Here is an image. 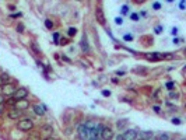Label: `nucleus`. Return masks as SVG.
I'll use <instances>...</instances> for the list:
<instances>
[{"label":"nucleus","mask_w":186,"mask_h":140,"mask_svg":"<svg viewBox=\"0 0 186 140\" xmlns=\"http://www.w3.org/2000/svg\"><path fill=\"white\" fill-rule=\"evenodd\" d=\"M67 34H69V36H74L77 34V30L74 27H70L69 28V31H67Z\"/></svg>","instance_id":"obj_18"},{"label":"nucleus","mask_w":186,"mask_h":140,"mask_svg":"<svg viewBox=\"0 0 186 140\" xmlns=\"http://www.w3.org/2000/svg\"><path fill=\"white\" fill-rule=\"evenodd\" d=\"M14 100L16 101H20V100H25L27 97H28V90L25 88V87H20V88H17L16 90V92H14Z\"/></svg>","instance_id":"obj_3"},{"label":"nucleus","mask_w":186,"mask_h":140,"mask_svg":"<svg viewBox=\"0 0 186 140\" xmlns=\"http://www.w3.org/2000/svg\"><path fill=\"white\" fill-rule=\"evenodd\" d=\"M0 88H2V95H6V97H11V95H14V92H16V87L13 86V84H3V86L0 87Z\"/></svg>","instance_id":"obj_2"},{"label":"nucleus","mask_w":186,"mask_h":140,"mask_svg":"<svg viewBox=\"0 0 186 140\" xmlns=\"http://www.w3.org/2000/svg\"><path fill=\"white\" fill-rule=\"evenodd\" d=\"M21 115H23V111H20V109L13 108V109H10L9 111V118L10 119H18Z\"/></svg>","instance_id":"obj_9"},{"label":"nucleus","mask_w":186,"mask_h":140,"mask_svg":"<svg viewBox=\"0 0 186 140\" xmlns=\"http://www.w3.org/2000/svg\"><path fill=\"white\" fill-rule=\"evenodd\" d=\"M45 27L48 28V30H52V28H53V22H52L51 20H46V21H45Z\"/></svg>","instance_id":"obj_21"},{"label":"nucleus","mask_w":186,"mask_h":140,"mask_svg":"<svg viewBox=\"0 0 186 140\" xmlns=\"http://www.w3.org/2000/svg\"><path fill=\"white\" fill-rule=\"evenodd\" d=\"M123 140H137V132L136 130H127L126 133L122 134Z\"/></svg>","instance_id":"obj_8"},{"label":"nucleus","mask_w":186,"mask_h":140,"mask_svg":"<svg viewBox=\"0 0 186 140\" xmlns=\"http://www.w3.org/2000/svg\"><path fill=\"white\" fill-rule=\"evenodd\" d=\"M152 7H154V10H160V8H161V4H160L158 2H155L154 4H152Z\"/></svg>","instance_id":"obj_27"},{"label":"nucleus","mask_w":186,"mask_h":140,"mask_svg":"<svg viewBox=\"0 0 186 140\" xmlns=\"http://www.w3.org/2000/svg\"><path fill=\"white\" fill-rule=\"evenodd\" d=\"M169 98H172V100H178V98H179V92L171 91V92H169Z\"/></svg>","instance_id":"obj_20"},{"label":"nucleus","mask_w":186,"mask_h":140,"mask_svg":"<svg viewBox=\"0 0 186 140\" xmlns=\"http://www.w3.org/2000/svg\"><path fill=\"white\" fill-rule=\"evenodd\" d=\"M81 48H83V50H84V52H88V50H90V48H88V44H87V39H83L81 41Z\"/></svg>","instance_id":"obj_17"},{"label":"nucleus","mask_w":186,"mask_h":140,"mask_svg":"<svg viewBox=\"0 0 186 140\" xmlns=\"http://www.w3.org/2000/svg\"><path fill=\"white\" fill-rule=\"evenodd\" d=\"M95 17H97V21L99 22L101 25H105V14H104V10H102L101 6L95 8Z\"/></svg>","instance_id":"obj_6"},{"label":"nucleus","mask_w":186,"mask_h":140,"mask_svg":"<svg viewBox=\"0 0 186 140\" xmlns=\"http://www.w3.org/2000/svg\"><path fill=\"white\" fill-rule=\"evenodd\" d=\"M171 34H172V35H176V34H178V28H172Z\"/></svg>","instance_id":"obj_33"},{"label":"nucleus","mask_w":186,"mask_h":140,"mask_svg":"<svg viewBox=\"0 0 186 140\" xmlns=\"http://www.w3.org/2000/svg\"><path fill=\"white\" fill-rule=\"evenodd\" d=\"M43 140H56V139H52V137H45Z\"/></svg>","instance_id":"obj_41"},{"label":"nucleus","mask_w":186,"mask_h":140,"mask_svg":"<svg viewBox=\"0 0 186 140\" xmlns=\"http://www.w3.org/2000/svg\"><path fill=\"white\" fill-rule=\"evenodd\" d=\"M18 129L23 132H29L32 130V128H34V122H32V119H29V118H24V119H21L20 122L17 123Z\"/></svg>","instance_id":"obj_1"},{"label":"nucleus","mask_w":186,"mask_h":140,"mask_svg":"<svg viewBox=\"0 0 186 140\" xmlns=\"http://www.w3.org/2000/svg\"><path fill=\"white\" fill-rule=\"evenodd\" d=\"M16 102H17V101L14 100V97H10V98H7V100H4V105L14 106V105H16Z\"/></svg>","instance_id":"obj_14"},{"label":"nucleus","mask_w":186,"mask_h":140,"mask_svg":"<svg viewBox=\"0 0 186 140\" xmlns=\"http://www.w3.org/2000/svg\"><path fill=\"white\" fill-rule=\"evenodd\" d=\"M116 140H123V136H122V134H119V136L116 137Z\"/></svg>","instance_id":"obj_40"},{"label":"nucleus","mask_w":186,"mask_h":140,"mask_svg":"<svg viewBox=\"0 0 186 140\" xmlns=\"http://www.w3.org/2000/svg\"><path fill=\"white\" fill-rule=\"evenodd\" d=\"M172 123H174V125H180V119H178V118H174V119H172Z\"/></svg>","instance_id":"obj_30"},{"label":"nucleus","mask_w":186,"mask_h":140,"mask_svg":"<svg viewBox=\"0 0 186 140\" xmlns=\"http://www.w3.org/2000/svg\"><path fill=\"white\" fill-rule=\"evenodd\" d=\"M137 140H144V139H141V137H140V139H137Z\"/></svg>","instance_id":"obj_43"},{"label":"nucleus","mask_w":186,"mask_h":140,"mask_svg":"<svg viewBox=\"0 0 186 140\" xmlns=\"http://www.w3.org/2000/svg\"><path fill=\"white\" fill-rule=\"evenodd\" d=\"M161 31H162V27H157V28H155V34H161Z\"/></svg>","instance_id":"obj_35"},{"label":"nucleus","mask_w":186,"mask_h":140,"mask_svg":"<svg viewBox=\"0 0 186 140\" xmlns=\"http://www.w3.org/2000/svg\"><path fill=\"white\" fill-rule=\"evenodd\" d=\"M115 22H116V24H118V25H120L122 22H123V18H122V17H118V18L115 20Z\"/></svg>","instance_id":"obj_29"},{"label":"nucleus","mask_w":186,"mask_h":140,"mask_svg":"<svg viewBox=\"0 0 186 140\" xmlns=\"http://www.w3.org/2000/svg\"><path fill=\"white\" fill-rule=\"evenodd\" d=\"M57 44H59V45H67L69 44V39L67 38H63V36H62V38H59Z\"/></svg>","instance_id":"obj_19"},{"label":"nucleus","mask_w":186,"mask_h":140,"mask_svg":"<svg viewBox=\"0 0 186 140\" xmlns=\"http://www.w3.org/2000/svg\"><path fill=\"white\" fill-rule=\"evenodd\" d=\"M32 49H34L37 53H39V49H38V46H37V45H35V44H32Z\"/></svg>","instance_id":"obj_34"},{"label":"nucleus","mask_w":186,"mask_h":140,"mask_svg":"<svg viewBox=\"0 0 186 140\" xmlns=\"http://www.w3.org/2000/svg\"><path fill=\"white\" fill-rule=\"evenodd\" d=\"M99 136H101L102 140H112L113 139V130L111 128H102Z\"/></svg>","instance_id":"obj_5"},{"label":"nucleus","mask_w":186,"mask_h":140,"mask_svg":"<svg viewBox=\"0 0 186 140\" xmlns=\"http://www.w3.org/2000/svg\"><path fill=\"white\" fill-rule=\"evenodd\" d=\"M179 7L183 10V7H185V2H180V3H179Z\"/></svg>","instance_id":"obj_37"},{"label":"nucleus","mask_w":186,"mask_h":140,"mask_svg":"<svg viewBox=\"0 0 186 140\" xmlns=\"http://www.w3.org/2000/svg\"><path fill=\"white\" fill-rule=\"evenodd\" d=\"M154 111L158 114V112H160V106H157V105H155V106H154Z\"/></svg>","instance_id":"obj_38"},{"label":"nucleus","mask_w":186,"mask_h":140,"mask_svg":"<svg viewBox=\"0 0 186 140\" xmlns=\"http://www.w3.org/2000/svg\"><path fill=\"white\" fill-rule=\"evenodd\" d=\"M4 97L3 95H0V115L3 114V111H4Z\"/></svg>","instance_id":"obj_16"},{"label":"nucleus","mask_w":186,"mask_h":140,"mask_svg":"<svg viewBox=\"0 0 186 140\" xmlns=\"http://www.w3.org/2000/svg\"><path fill=\"white\" fill-rule=\"evenodd\" d=\"M28 106H29V102L27 101V98H25V100L17 101V102H16V105H14V108H16V109H20V111L24 112V109H27Z\"/></svg>","instance_id":"obj_7"},{"label":"nucleus","mask_w":186,"mask_h":140,"mask_svg":"<svg viewBox=\"0 0 186 140\" xmlns=\"http://www.w3.org/2000/svg\"><path fill=\"white\" fill-rule=\"evenodd\" d=\"M165 86H166V88H168V90H171V91L175 88V83H174V81H168V83H166Z\"/></svg>","instance_id":"obj_22"},{"label":"nucleus","mask_w":186,"mask_h":140,"mask_svg":"<svg viewBox=\"0 0 186 140\" xmlns=\"http://www.w3.org/2000/svg\"><path fill=\"white\" fill-rule=\"evenodd\" d=\"M130 17H132V20H133V21H137V20H138V14H132V16H130Z\"/></svg>","instance_id":"obj_31"},{"label":"nucleus","mask_w":186,"mask_h":140,"mask_svg":"<svg viewBox=\"0 0 186 140\" xmlns=\"http://www.w3.org/2000/svg\"><path fill=\"white\" fill-rule=\"evenodd\" d=\"M32 108H34V112H35V114L39 115V116H42V115L45 114V106H43V105H34Z\"/></svg>","instance_id":"obj_11"},{"label":"nucleus","mask_w":186,"mask_h":140,"mask_svg":"<svg viewBox=\"0 0 186 140\" xmlns=\"http://www.w3.org/2000/svg\"><path fill=\"white\" fill-rule=\"evenodd\" d=\"M127 11H129V7H127V6H123V7H122V13L126 14Z\"/></svg>","instance_id":"obj_32"},{"label":"nucleus","mask_w":186,"mask_h":140,"mask_svg":"<svg viewBox=\"0 0 186 140\" xmlns=\"http://www.w3.org/2000/svg\"><path fill=\"white\" fill-rule=\"evenodd\" d=\"M0 77H2V81H3V84H9V81H10V76L7 74V73H3V74H0Z\"/></svg>","instance_id":"obj_15"},{"label":"nucleus","mask_w":186,"mask_h":140,"mask_svg":"<svg viewBox=\"0 0 186 140\" xmlns=\"http://www.w3.org/2000/svg\"><path fill=\"white\" fill-rule=\"evenodd\" d=\"M158 140H169V134H168V133H162V134H160Z\"/></svg>","instance_id":"obj_23"},{"label":"nucleus","mask_w":186,"mask_h":140,"mask_svg":"<svg viewBox=\"0 0 186 140\" xmlns=\"http://www.w3.org/2000/svg\"><path fill=\"white\" fill-rule=\"evenodd\" d=\"M53 38H55V41L57 42V41H59V34H57V32H55V34H53Z\"/></svg>","instance_id":"obj_36"},{"label":"nucleus","mask_w":186,"mask_h":140,"mask_svg":"<svg viewBox=\"0 0 186 140\" xmlns=\"http://www.w3.org/2000/svg\"><path fill=\"white\" fill-rule=\"evenodd\" d=\"M102 95H104V97H109L111 91H109V90H102Z\"/></svg>","instance_id":"obj_26"},{"label":"nucleus","mask_w":186,"mask_h":140,"mask_svg":"<svg viewBox=\"0 0 186 140\" xmlns=\"http://www.w3.org/2000/svg\"><path fill=\"white\" fill-rule=\"evenodd\" d=\"M17 31H18V32H24V25L23 24H18L17 25Z\"/></svg>","instance_id":"obj_28"},{"label":"nucleus","mask_w":186,"mask_h":140,"mask_svg":"<svg viewBox=\"0 0 186 140\" xmlns=\"http://www.w3.org/2000/svg\"><path fill=\"white\" fill-rule=\"evenodd\" d=\"M27 140H41V136L38 132H35V133H29L28 137H27Z\"/></svg>","instance_id":"obj_13"},{"label":"nucleus","mask_w":186,"mask_h":140,"mask_svg":"<svg viewBox=\"0 0 186 140\" xmlns=\"http://www.w3.org/2000/svg\"><path fill=\"white\" fill-rule=\"evenodd\" d=\"M3 86V81H2V77H0V87Z\"/></svg>","instance_id":"obj_42"},{"label":"nucleus","mask_w":186,"mask_h":140,"mask_svg":"<svg viewBox=\"0 0 186 140\" xmlns=\"http://www.w3.org/2000/svg\"><path fill=\"white\" fill-rule=\"evenodd\" d=\"M53 132V128H52L51 125H43L42 128H41V133H43V134H49V133H52Z\"/></svg>","instance_id":"obj_12"},{"label":"nucleus","mask_w":186,"mask_h":140,"mask_svg":"<svg viewBox=\"0 0 186 140\" xmlns=\"http://www.w3.org/2000/svg\"><path fill=\"white\" fill-rule=\"evenodd\" d=\"M126 123H127V120H120V122L116 123V126H118L119 129H122V128H125V126H126Z\"/></svg>","instance_id":"obj_24"},{"label":"nucleus","mask_w":186,"mask_h":140,"mask_svg":"<svg viewBox=\"0 0 186 140\" xmlns=\"http://www.w3.org/2000/svg\"><path fill=\"white\" fill-rule=\"evenodd\" d=\"M79 139L80 140H88L90 139V129L85 125L79 126Z\"/></svg>","instance_id":"obj_4"},{"label":"nucleus","mask_w":186,"mask_h":140,"mask_svg":"<svg viewBox=\"0 0 186 140\" xmlns=\"http://www.w3.org/2000/svg\"><path fill=\"white\" fill-rule=\"evenodd\" d=\"M125 41H133V35H130V34H126V35L123 36Z\"/></svg>","instance_id":"obj_25"},{"label":"nucleus","mask_w":186,"mask_h":140,"mask_svg":"<svg viewBox=\"0 0 186 140\" xmlns=\"http://www.w3.org/2000/svg\"><path fill=\"white\" fill-rule=\"evenodd\" d=\"M11 17H13V18H14V17H21V14L20 13H18V14H11Z\"/></svg>","instance_id":"obj_39"},{"label":"nucleus","mask_w":186,"mask_h":140,"mask_svg":"<svg viewBox=\"0 0 186 140\" xmlns=\"http://www.w3.org/2000/svg\"><path fill=\"white\" fill-rule=\"evenodd\" d=\"M146 59H147V60H152V62L161 60V59H160V53H146Z\"/></svg>","instance_id":"obj_10"}]
</instances>
